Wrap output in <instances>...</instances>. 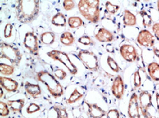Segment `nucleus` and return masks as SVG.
<instances>
[{"mask_svg": "<svg viewBox=\"0 0 159 118\" xmlns=\"http://www.w3.org/2000/svg\"><path fill=\"white\" fill-rule=\"evenodd\" d=\"M123 24L125 26H134L137 24V19L129 9H125L123 14Z\"/></svg>", "mask_w": 159, "mask_h": 118, "instance_id": "f3484780", "label": "nucleus"}, {"mask_svg": "<svg viewBox=\"0 0 159 118\" xmlns=\"http://www.w3.org/2000/svg\"><path fill=\"white\" fill-rule=\"evenodd\" d=\"M88 106V115L89 118H102L106 115V111L102 109L96 103H89L86 102Z\"/></svg>", "mask_w": 159, "mask_h": 118, "instance_id": "4468645a", "label": "nucleus"}, {"mask_svg": "<svg viewBox=\"0 0 159 118\" xmlns=\"http://www.w3.org/2000/svg\"><path fill=\"white\" fill-rule=\"evenodd\" d=\"M39 10V0H19L16 6V19L21 23H31L38 17Z\"/></svg>", "mask_w": 159, "mask_h": 118, "instance_id": "f257e3e1", "label": "nucleus"}, {"mask_svg": "<svg viewBox=\"0 0 159 118\" xmlns=\"http://www.w3.org/2000/svg\"><path fill=\"white\" fill-rule=\"evenodd\" d=\"M139 103L141 112L144 117L150 115L148 113V110L151 107L153 106L152 94H150V92L147 91V90L141 91L139 97Z\"/></svg>", "mask_w": 159, "mask_h": 118, "instance_id": "0eeeda50", "label": "nucleus"}, {"mask_svg": "<svg viewBox=\"0 0 159 118\" xmlns=\"http://www.w3.org/2000/svg\"><path fill=\"white\" fill-rule=\"evenodd\" d=\"M152 30H153L154 35H155V38L159 41V22H156L152 26Z\"/></svg>", "mask_w": 159, "mask_h": 118, "instance_id": "4c0bfd02", "label": "nucleus"}, {"mask_svg": "<svg viewBox=\"0 0 159 118\" xmlns=\"http://www.w3.org/2000/svg\"><path fill=\"white\" fill-rule=\"evenodd\" d=\"M77 57L83 65L91 72H97L99 69L98 57L93 51L82 49L78 52Z\"/></svg>", "mask_w": 159, "mask_h": 118, "instance_id": "39448f33", "label": "nucleus"}, {"mask_svg": "<svg viewBox=\"0 0 159 118\" xmlns=\"http://www.w3.org/2000/svg\"><path fill=\"white\" fill-rule=\"evenodd\" d=\"M106 118H120V114L118 110L110 109L107 112Z\"/></svg>", "mask_w": 159, "mask_h": 118, "instance_id": "e433bc0d", "label": "nucleus"}, {"mask_svg": "<svg viewBox=\"0 0 159 118\" xmlns=\"http://www.w3.org/2000/svg\"><path fill=\"white\" fill-rule=\"evenodd\" d=\"M145 118H152V116H151V115H148V116H147V117H145Z\"/></svg>", "mask_w": 159, "mask_h": 118, "instance_id": "c03bdc74", "label": "nucleus"}, {"mask_svg": "<svg viewBox=\"0 0 159 118\" xmlns=\"http://www.w3.org/2000/svg\"><path fill=\"white\" fill-rule=\"evenodd\" d=\"M15 72V68L13 65H9V64H4V63H1L0 64V74L1 75L9 76L12 75Z\"/></svg>", "mask_w": 159, "mask_h": 118, "instance_id": "b1692460", "label": "nucleus"}, {"mask_svg": "<svg viewBox=\"0 0 159 118\" xmlns=\"http://www.w3.org/2000/svg\"><path fill=\"white\" fill-rule=\"evenodd\" d=\"M2 88L1 87V89H0V90H1V94H0V98H2V96H3V90H2Z\"/></svg>", "mask_w": 159, "mask_h": 118, "instance_id": "79ce46f5", "label": "nucleus"}, {"mask_svg": "<svg viewBox=\"0 0 159 118\" xmlns=\"http://www.w3.org/2000/svg\"><path fill=\"white\" fill-rule=\"evenodd\" d=\"M0 85L2 88L5 89L8 93L16 92L19 89V83L16 81L5 76L0 77Z\"/></svg>", "mask_w": 159, "mask_h": 118, "instance_id": "ddd939ff", "label": "nucleus"}, {"mask_svg": "<svg viewBox=\"0 0 159 118\" xmlns=\"http://www.w3.org/2000/svg\"><path fill=\"white\" fill-rule=\"evenodd\" d=\"M53 109L56 111L58 118H69V115L66 111V109L60 105H55L53 106Z\"/></svg>", "mask_w": 159, "mask_h": 118, "instance_id": "cd10ccee", "label": "nucleus"}, {"mask_svg": "<svg viewBox=\"0 0 159 118\" xmlns=\"http://www.w3.org/2000/svg\"><path fill=\"white\" fill-rule=\"evenodd\" d=\"M156 103H157V109L159 111V94L156 93Z\"/></svg>", "mask_w": 159, "mask_h": 118, "instance_id": "a19ab883", "label": "nucleus"}, {"mask_svg": "<svg viewBox=\"0 0 159 118\" xmlns=\"http://www.w3.org/2000/svg\"><path fill=\"white\" fill-rule=\"evenodd\" d=\"M107 63H108V65L109 66L110 68L113 71L116 73H118V72L121 71L119 65L118 64V63L116 62V61H115V59L112 57H110L108 56L107 58Z\"/></svg>", "mask_w": 159, "mask_h": 118, "instance_id": "bb28decb", "label": "nucleus"}, {"mask_svg": "<svg viewBox=\"0 0 159 118\" xmlns=\"http://www.w3.org/2000/svg\"><path fill=\"white\" fill-rule=\"evenodd\" d=\"M68 25H69V28L75 29V28H79L83 26L84 22L79 16H72L68 19Z\"/></svg>", "mask_w": 159, "mask_h": 118, "instance_id": "5701e85b", "label": "nucleus"}, {"mask_svg": "<svg viewBox=\"0 0 159 118\" xmlns=\"http://www.w3.org/2000/svg\"><path fill=\"white\" fill-rule=\"evenodd\" d=\"M148 72L151 78L155 81H159V64L157 62H151L148 65Z\"/></svg>", "mask_w": 159, "mask_h": 118, "instance_id": "a211bd4d", "label": "nucleus"}, {"mask_svg": "<svg viewBox=\"0 0 159 118\" xmlns=\"http://www.w3.org/2000/svg\"><path fill=\"white\" fill-rule=\"evenodd\" d=\"M40 110H41V107H40L39 105L35 103H31L28 106V107L26 108V112L29 114H34V113L38 112Z\"/></svg>", "mask_w": 159, "mask_h": 118, "instance_id": "2f4dec72", "label": "nucleus"}, {"mask_svg": "<svg viewBox=\"0 0 159 118\" xmlns=\"http://www.w3.org/2000/svg\"><path fill=\"white\" fill-rule=\"evenodd\" d=\"M133 81H134V86L135 88H139V87H141V85H142V77H141L139 71H136L134 73Z\"/></svg>", "mask_w": 159, "mask_h": 118, "instance_id": "473e14b6", "label": "nucleus"}, {"mask_svg": "<svg viewBox=\"0 0 159 118\" xmlns=\"http://www.w3.org/2000/svg\"><path fill=\"white\" fill-rule=\"evenodd\" d=\"M79 42L84 45H94L95 42L92 40V38H91L89 35H82V37L79 38Z\"/></svg>", "mask_w": 159, "mask_h": 118, "instance_id": "7c9ffc66", "label": "nucleus"}, {"mask_svg": "<svg viewBox=\"0 0 159 118\" xmlns=\"http://www.w3.org/2000/svg\"><path fill=\"white\" fill-rule=\"evenodd\" d=\"M99 0H80L78 9L81 15L92 23H98L100 20Z\"/></svg>", "mask_w": 159, "mask_h": 118, "instance_id": "f03ea898", "label": "nucleus"}, {"mask_svg": "<svg viewBox=\"0 0 159 118\" xmlns=\"http://www.w3.org/2000/svg\"><path fill=\"white\" fill-rule=\"evenodd\" d=\"M83 98V94L81 93L77 88L74 89V90L72 91V93L71 94L70 97L66 100V103H69V104H72V103L77 102L79 100H81Z\"/></svg>", "mask_w": 159, "mask_h": 118, "instance_id": "393cba45", "label": "nucleus"}, {"mask_svg": "<svg viewBox=\"0 0 159 118\" xmlns=\"http://www.w3.org/2000/svg\"><path fill=\"white\" fill-rule=\"evenodd\" d=\"M105 49H106V51H108V53H111V54L115 53V48L112 45L108 44L106 46H105Z\"/></svg>", "mask_w": 159, "mask_h": 118, "instance_id": "58836bf2", "label": "nucleus"}, {"mask_svg": "<svg viewBox=\"0 0 159 118\" xmlns=\"http://www.w3.org/2000/svg\"><path fill=\"white\" fill-rule=\"evenodd\" d=\"M46 55L47 56H48L50 59H53L54 61H58L61 62L68 69L69 73L72 75H75L78 73L77 67L72 62L67 53L62 51H59V50H52V51L47 52Z\"/></svg>", "mask_w": 159, "mask_h": 118, "instance_id": "423d86ee", "label": "nucleus"}, {"mask_svg": "<svg viewBox=\"0 0 159 118\" xmlns=\"http://www.w3.org/2000/svg\"><path fill=\"white\" fill-rule=\"evenodd\" d=\"M124 91L125 84L123 78L120 75L117 76L113 81V84L111 85V93L117 99L121 100L124 95Z\"/></svg>", "mask_w": 159, "mask_h": 118, "instance_id": "f8f14e48", "label": "nucleus"}, {"mask_svg": "<svg viewBox=\"0 0 159 118\" xmlns=\"http://www.w3.org/2000/svg\"><path fill=\"white\" fill-rule=\"evenodd\" d=\"M12 31H13V25L10 23H7L5 25L4 28V37L6 38H9L12 36Z\"/></svg>", "mask_w": 159, "mask_h": 118, "instance_id": "72a5a7b5", "label": "nucleus"}, {"mask_svg": "<svg viewBox=\"0 0 159 118\" xmlns=\"http://www.w3.org/2000/svg\"><path fill=\"white\" fill-rule=\"evenodd\" d=\"M75 3L73 0H64L63 1V8L66 11L72 10L75 8Z\"/></svg>", "mask_w": 159, "mask_h": 118, "instance_id": "c9c22d12", "label": "nucleus"}, {"mask_svg": "<svg viewBox=\"0 0 159 118\" xmlns=\"http://www.w3.org/2000/svg\"><path fill=\"white\" fill-rule=\"evenodd\" d=\"M139 97L137 94L133 93L131 94L128 106V115L129 118H141L140 112H139Z\"/></svg>", "mask_w": 159, "mask_h": 118, "instance_id": "9b49d317", "label": "nucleus"}, {"mask_svg": "<svg viewBox=\"0 0 159 118\" xmlns=\"http://www.w3.org/2000/svg\"><path fill=\"white\" fill-rule=\"evenodd\" d=\"M60 42L65 46H72L75 43V37L71 32H64L60 36Z\"/></svg>", "mask_w": 159, "mask_h": 118, "instance_id": "412c9836", "label": "nucleus"}, {"mask_svg": "<svg viewBox=\"0 0 159 118\" xmlns=\"http://www.w3.org/2000/svg\"><path fill=\"white\" fill-rule=\"evenodd\" d=\"M9 114V105L4 101H0V116L1 117H7Z\"/></svg>", "mask_w": 159, "mask_h": 118, "instance_id": "c756f323", "label": "nucleus"}, {"mask_svg": "<svg viewBox=\"0 0 159 118\" xmlns=\"http://www.w3.org/2000/svg\"><path fill=\"white\" fill-rule=\"evenodd\" d=\"M67 23L66 16L61 12H58L52 19V24L57 27H65Z\"/></svg>", "mask_w": 159, "mask_h": 118, "instance_id": "4be33fe9", "label": "nucleus"}, {"mask_svg": "<svg viewBox=\"0 0 159 118\" xmlns=\"http://www.w3.org/2000/svg\"><path fill=\"white\" fill-rule=\"evenodd\" d=\"M0 58L2 59H6L12 65L19 66L22 60V53L19 49L12 45L6 42H2L0 45Z\"/></svg>", "mask_w": 159, "mask_h": 118, "instance_id": "20e7f679", "label": "nucleus"}, {"mask_svg": "<svg viewBox=\"0 0 159 118\" xmlns=\"http://www.w3.org/2000/svg\"><path fill=\"white\" fill-rule=\"evenodd\" d=\"M153 52L155 53V55L157 56V57L159 59V49L158 48H153Z\"/></svg>", "mask_w": 159, "mask_h": 118, "instance_id": "ea45409f", "label": "nucleus"}, {"mask_svg": "<svg viewBox=\"0 0 159 118\" xmlns=\"http://www.w3.org/2000/svg\"><path fill=\"white\" fill-rule=\"evenodd\" d=\"M119 9V6H116V5L112 4L111 2L107 1L105 2V10L108 13L111 14V15H114Z\"/></svg>", "mask_w": 159, "mask_h": 118, "instance_id": "c85d7f7f", "label": "nucleus"}, {"mask_svg": "<svg viewBox=\"0 0 159 118\" xmlns=\"http://www.w3.org/2000/svg\"><path fill=\"white\" fill-rule=\"evenodd\" d=\"M23 45L25 48L33 55H39V42L38 38L33 32H28L25 35L23 40Z\"/></svg>", "mask_w": 159, "mask_h": 118, "instance_id": "6e6552de", "label": "nucleus"}, {"mask_svg": "<svg viewBox=\"0 0 159 118\" xmlns=\"http://www.w3.org/2000/svg\"><path fill=\"white\" fill-rule=\"evenodd\" d=\"M36 78L39 81L46 86L50 94L55 98H60L64 94V89L58 79L53 74L47 71H40L36 74Z\"/></svg>", "mask_w": 159, "mask_h": 118, "instance_id": "7ed1b4c3", "label": "nucleus"}, {"mask_svg": "<svg viewBox=\"0 0 159 118\" xmlns=\"http://www.w3.org/2000/svg\"><path fill=\"white\" fill-rule=\"evenodd\" d=\"M25 100L24 99H19V100H9L8 101V105L10 107L13 112L19 113L21 114L24 105H25Z\"/></svg>", "mask_w": 159, "mask_h": 118, "instance_id": "6ab92c4d", "label": "nucleus"}, {"mask_svg": "<svg viewBox=\"0 0 159 118\" xmlns=\"http://www.w3.org/2000/svg\"><path fill=\"white\" fill-rule=\"evenodd\" d=\"M139 14L142 16V24H143L144 27H150L152 24V16L149 15L145 10L140 11V12H139Z\"/></svg>", "mask_w": 159, "mask_h": 118, "instance_id": "a878e982", "label": "nucleus"}, {"mask_svg": "<svg viewBox=\"0 0 159 118\" xmlns=\"http://www.w3.org/2000/svg\"><path fill=\"white\" fill-rule=\"evenodd\" d=\"M95 36V38L100 42H111L115 39L112 32L105 28H99Z\"/></svg>", "mask_w": 159, "mask_h": 118, "instance_id": "2eb2a0df", "label": "nucleus"}, {"mask_svg": "<svg viewBox=\"0 0 159 118\" xmlns=\"http://www.w3.org/2000/svg\"><path fill=\"white\" fill-rule=\"evenodd\" d=\"M137 42L141 46L152 48L155 45V37L147 29L140 31L137 36Z\"/></svg>", "mask_w": 159, "mask_h": 118, "instance_id": "9d476101", "label": "nucleus"}, {"mask_svg": "<svg viewBox=\"0 0 159 118\" xmlns=\"http://www.w3.org/2000/svg\"><path fill=\"white\" fill-rule=\"evenodd\" d=\"M54 76L58 80H64L67 77V74L62 69L57 68L56 70H54Z\"/></svg>", "mask_w": 159, "mask_h": 118, "instance_id": "f704fd0d", "label": "nucleus"}, {"mask_svg": "<svg viewBox=\"0 0 159 118\" xmlns=\"http://www.w3.org/2000/svg\"><path fill=\"white\" fill-rule=\"evenodd\" d=\"M120 54L121 57L128 62H134L138 59V52L133 45L125 44L120 47Z\"/></svg>", "mask_w": 159, "mask_h": 118, "instance_id": "1a4fd4ad", "label": "nucleus"}, {"mask_svg": "<svg viewBox=\"0 0 159 118\" xmlns=\"http://www.w3.org/2000/svg\"><path fill=\"white\" fill-rule=\"evenodd\" d=\"M25 91L29 95H30L34 99L39 98L42 94V89L40 86L37 84H32L29 82H26L24 85Z\"/></svg>", "mask_w": 159, "mask_h": 118, "instance_id": "dca6fc26", "label": "nucleus"}, {"mask_svg": "<svg viewBox=\"0 0 159 118\" xmlns=\"http://www.w3.org/2000/svg\"><path fill=\"white\" fill-rule=\"evenodd\" d=\"M157 6H158V12H159V0L158 2H157Z\"/></svg>", "mask_w": 159, "mask_h": 118, "instance_id": "37998d69", "label": "nucleus"}, {"mask_svg": "<svg viewBox=\"0 0 159 118\" xmlns=\"http://www.w3.org/2000/svg\"><path fill=\"white\" fill-rule=\"evenodd\" d=\"M40 41L45 45H51L56 41V35L54 32L47 31L43 32L40 35Z\"/></svg>", "mask_w": 159, "mask_h": 118, "instance_id": "aec40b11", "label": "nucleus"}]
</instances>
